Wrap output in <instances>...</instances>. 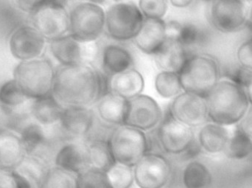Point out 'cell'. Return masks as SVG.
Returning <instances> with one entry per match:
<instances>
[{"mask_svg": "<svg viewBox=\"0 0 252 188\" xmlns=\"http://www.w3.org/2000/svg\"><path fill=\"white\" fill-rule=\"evenodd\" d=\"M238 59L241 66L252 71V38L240 46Z\"/></svg>", "mask_w": 252, "mask_h": 188, "instance_id": "cell-39", "label": "cell"}, {"mask_svg": "<svg viewBox=\"0 0 252 188\" xmlns=\"http://www.w3.org/2000/svg\"><path fill=\"white\" fill-rule=\"evenodd\" d=\"M240 128L252 139V106L249 108L244 118L240 121Z\"/></svg>", "mask_w": 252, "mask_h": 188, "instance_id": "cell-41", "label": "cell"}, {"mask_svg": "<svg viewBox=\"0 0 252 188\" xmlns=\"http://www.w3.org/2000/svg\"><path fill=\"white\" fill-rule=\"evenodd\" d=\"M45 46V38L32 26L18 28L9 40L12 56L22 62L39 59L44 53Z\"/></svg>", "mask_w": 252, "mask_h": 188, "instance_id": "cell-15", "label": "cell"}, {"mask_svg": "<svg viewBox=\"0 0 252 188\" xmlns=\"http://www.w3.org/2000/svg\"><path fill=\"white\" fill-rule=\"evenodd\" d=\"M167 39V24L163 19L145 18L141 30L133 41L142 53L154 56L164 47Z\"/></svg>", "mask_w": 252, "mask_h": 188, "instance_id": "cell-16", "label": "cell"}, {"mask_svg": "<svg viewBox=\"0 0 252 188\" xmlns=\"http://www.w3.org/2000/svg\"><path fill=\"white\" fill-rule=\"evenodd\" d=\"M155 89L161 97L166 99L175 98L183 93L179 73L161 71L155 78Z\"/></svg>", "mask_w": 252, "mask_h": 188, "instance_id": "cell-32", "label": "cell"}, {"mask_svg": "<svg viewBox=\"0 0 252 188\" xmlns=\"http://www.w3.org/2000/svg\"><path fill=\"white\" fill-rule=\"evenodd\" d=\"M100 62L103 72L111 76L134 66V59L131 52L118 44H108L100 52Z\"/></svg>", "mask_w": 252, "mask_h": 188, "instance_id": "cell-19", "label": "cell"}, {"mask_svg": "<svg viewBox=\"0 0 252 188\" xmlns=\"http://www.w3.org/2000/svg\"><path fill=\"white\" fill-rule=\"evenodd\" d=\"M167 24L169 36L177 39L187 50L189 47L199 45L205 39V34L201 28L194 24H181L175 22Z\"/></svg>", "mask_w": 252, "mask_h": 188, "instance_id": "cell-27", "label": "cell"}, {"mask_svg": "<svg viewBox=\"0 0 252 188\" xmlns=\"http://www.w3.org/2000/svg\"><path fill=\"white\" fill-rule=\"evenodd\" d=\"M28 156L20 135L0 129V169L14 170Z\"/></svg>", "mask_w": 252, "mask_h": 188, "instance_id": "cell-17", "label": "cell"}, {"mask_svg": "<svg viewBox=\"0 0 252 188\" xmlns=\"http://www.w3.org/2000/svg\"><path fill=\"white\" fill-rule=\"evenodd\" d=\"M103 94L101 75L90 65L56 69L52 95L63 108H90Z\"/></svg>", "mask_w": 252, "mask_h": 188, "instance_id": "cell-1", "label": "cell"}, {"mask_svg": "<svg viewBox=\"0 0 252 188\" xmlns=\"http://www.w3.org/2000/svg\"><path fill=\"white\" fill-rule=\"evenodd\" d=\"M44 136V131L39 124H28L22 128L20 137L28 155H32L43 144L45 139Z\"/></svg>", "mask_w": 252, "mask_h": 188, "instance_id": "cell-35", "label": "cell"}, {"mask_svg": "<svg viewBox=\"0 0 252 188\" xmlns=\"http://www.w3.org/2000/svg\"><path fill=\"white\" fill-rule=\"evenodd\" d=\"M63 107L53 95L34 99L31 106V114L41 125H48L60 121Z\"/></svg>", "mask_w": 252, "mask_h": 188, "instance_id": "cell-25", "label": "cell"}, {"mask_svg": "<svg viewBox=\"0 0 252 188\" xmlns=\"http://www.w3.org/2000/svg\"><path fill=\"white\" fill-rule=\"evenodd\" d=\"M111 188H130L134 183L133 167L115 162L106 171Z\"/></svg>", "mask_w": 252, "mask_h": 188, "instance_id": "cell-33", "label": "cell"}, {"mask_svg": "<svg viewBox=\"0 0 252 188\" xmlns=\"http://www.w3.org/2000/svg\"><path fill=\"white\" fill-rule=\"evenodd\" d=\"M50 0H16L18 7L25 12L32 13L40 6Z\"/></svg>", "mask_w": 252, "mask_h": 188, "instance_id": "cell-40", "label": "cell"}, {"mask_svg": "<svg viewBox=\"0 0 252 188\" xmlns=\"http://www.w3.org/2000/svg\"><path fill=\"white\" fill-rule=\"evenodd\" d=\"M32 27L46 40L53 41L69 33V11L58 0H50L32 13Z\"/></svg>", "mask_w": 252, "mask_h": 188, "instance_id": "cell-9", "label": "cell"}, {"mask_svg": "<svg viewBox=\"0 0 252 188\" xmlns=\"http://www.w3.org/2000/svg\"><path fill=\"white\" fill-rule=\"evenodd\" d=\"M87 149L90 169L106 172L115 162L107 142H93L87 144Z\"/></svg>", "mask_w": 252, "mask_h": 188, "instance_id": "cell-29", "label": "cell"}, {"mask_svg": "<svg viewBox=\"0 0 252 188\" xmlns=\"http://www.w3.org/2000/svg\"><path fill=\"white\" fill-rule=\"evenodd\" d=\"M158 140L166 153L178 155L192 148L195 137L191 127L175 119L168 112L158 129Z\"/></svg>", "mask_w": 252, "mask_h": 188, "instance_id": "cell-14", "label": "cell"}, {"mask_svg": "<svg viewBox=\"0 0 252 188\" xmlns=\"http://www.w3.org/2000/svg\"><path fill=\"white\" fill-rule=\"evenodd\" d=\"M39 188H78V174L57 166L49 168Z\"/></svg>", "mask_w": 252, "mask_h": 188, "instance_id": "cell-31", "label": "cell"}, {"mask_svg": "<svg viewBox=\"0 0 252 188\" xmlns=\"http://www.w3.org/2000/svg\"><path fill=\"white\" fill-rule=\"evenodd\" d=\"M249 22L252 25V6L250 9V13H248Z\"/></svg>", "mask_w": 252, "mask_h": 188, "instance_id": "cell-45", "label": "cell"}, {"mask_svg": "<svg viewBox=\"0 0 252 188\" xmlns=\"http://www.w3.org/2000/svg\"><path fill=\"white\" fill-rule=\"evenodd\" d=\"M133 168L134 183L139 188H163L171 174L167 159L157 154L147 153Z\"/></svg>", "mask_w": 252, "mask_h": 188, "instance_id": "cell-11", "label": "cell"}, {"mask_svg": "<svg viewBox=\"0 0 252 188\" xmlns=\"http://www.w3.org/2000/svg\"><path fill=\"white\" fill-rule=\"evenodd\" d=\"M143 15L131 1H118L106 10L105 31L117 41L133 40L139 33L143 24Z\"/></svg>", "mask_w": 252, "mask_h": 188, "instance_id": "cell-6", "label": "cell"}, {"mask_svg": "<svg viewBox=\"0 0 252 188\" xmlns=\"http://www.w3.org/2000/svg\"><path fill=\"white\" fill-rule=\"evenodd\" d=\"M0 188H28L13 170L0 169Z\"/></svg>", "mask_w": 252, "mask_h": 188, "instance_id": "cell-38", "label": "cell"}, {"mask_svg": "<svg viewBox=\"0 0 252 188\" xmlns=\"http://www.w3.org/2000/svg\"><path fill=\"white\" fill-rule=\"evenodd\" d=\"M161 119V108L153 97L141 94L127 100L124 125L149 131L159 124Z\"/></svg>", "mask_w": 252, "mask_h": 188, "instance_id": "cell-12", "label": "cell"}, {"mask_svg": "<svg viewBox=\"0 0 252 188\" xmlns=\"http://www.w3.org/2000/svg\"><path fill=\"white\" fill-rule=\"evenodd\" d=\"M113 1H116V2H118V1H124V0H113Z\"/></svg>", "mask_w": 252, "mask_h": 188, "instance_id": "cell-47", "label": "cell"}, {"mask_svg": "<svg viewBox=\"0 0 252 188\" xmlns=\"http://www.w3.org/2000/svg\"><path fill=\"white\" fill-rule=\"evenodd\" d=\"M252 139L239 126L230 130L229 138L223 152L229 159H242L251 155Z\"/></svg>", "mask_w": 252, "mask_h": 188, "instance_id": "cell-28", "label": "cell"}, {"mask_svg": "<svg viewBox=\"0 0 252 188\" xmlns=\"http://www.w3.org/2000/svg\"><path fill=\"white\" fill-rule=\"evenodd\" d=\"M28 99L14 79L0 87V104L4 107L13 109L22 106Z\"/></svg>", "mask_w": 252, "mask_h": 188, "instance_id": "cell-34", "label": "cell"}, {"mask_svg": "<svg viewBox=\"0 0 252 188\" xmlns=\"http://www.w3.org/2000/svg\"><path fill=\"white\" fill-rule=\"evenodd\" d=\"M179 75L183 92L207 98L219 82L220 69L211 56L192 55Z\"/></svg>", "mask_w": 252, "mask_h": 188, "instance_id": "cell-3", "label": "cell"}, {"mask_svg": "<svg viewBox=\"0 0 252 188\" xmlns=\"http://www.w3.org/2000/svg\"><path fill=\"white\" fill-rule=\"evenodd\" d=\"M202 1H215V0H202Z\"/></svg>", "mask_w": 252, "mask_h": 188, "instance_id": "cell-46", "label": "cell"}, {"mask_svg": "<svg viewBox=\"0 0 252 188\" xmlns=\"http://www.w3.org/2000/svg\"><path fill=\"white\" fill-rule=\"evenodd\" d=\"M47 170L39 159L29 155L13 170L28 188H39Z\"/></svg>", "mask_w": 252, "mask_h": 188, "instance_id": "cell-26", "label": "cell"}, {"mask_svg": "<svg viewBox=\"0 0 252 188\" xmlns=\"http://www.w3.org/2000/svg\"><path fill=\"white\" fill-rule=\"evenodd\" d=\"M230 130L226 125L211 123L201 126L198 135L200 147L210 154L223 152Z\"/></svg>", "mask_w": 252, "mask_h": 188, "instance_id": "cell-24", "label": "cell"}, {"mask_svg": "<svg viewBox=\"0 0 252 188\" xmlns=\"http://www.w3.org/2000/svg\"><path fill=\"white\" fill-rule=\"evenodd\" d=\"M182 181L185 188H208L211 185L212 176L204 164L194 161L184 169Z\"/></svg>", "mask_w": 252, "mask_h": 188, "instance_id": "cell-30", "label": "cell"}, {"mask_svg": "<svg viewBox=\"0 0 252 188\" xmlns=\"http://www.w3.org/2000/svg\"><path fill=\"white\" fill-rule=\"evenodd\" d=\"M246 93H247V97H248L250 103L252 105V76L251 79L247 84V87H245Z\"/></svg>", "mask_w": 252, "mask_h": 188, "instance_id": "cell-43", "label": "cell"}, {"mask_svg": "<svg viewBox=\"0 0 252 188\" xmlns=\"http://www.w3.org/2000/svg\"><path fill=\"white\" fill-rule=\"evenodd\" d=\"M169 112L175 119L191 128L202 126L210 119L206 98L186 92L173 99Z\"/></svg>", "mask_w": 252, "mask_h": 188, "instance_id": "cell-13", "label": "cell"}, {"mask_svg": "<svg viewBox=\"0 0 252 188\" xmlns=\"http://www.w3.org/2000/svg\"><path fill=\"white\" fill-rule=\"evenodd\" d=\"M206 100L209 118L226 126L240 123L250 108L245 89L228 80L219 81Z\"/></svg>", "mask_w": 252, "mask_h": 188, "instance_id": "cell-2", "label": "cell"}, {"mask_svg": "<svg viewBox=\"0 0 252 188\" xmlns=\"http://www.w3.org/2000/svg\"><path fill=\"white\" fill-rule=\"evenodd\" d=\"M210 22L224 33L239 31L247 23L248 11L244 0H215L210 10Z\"/></svg>", "mask_w": 252, "mask_h": 188, "instance_id": "cell-10", "label": "cell"}, {"mask_svg": "<svg viewBox=\"0 0 252 188\" xmlns=\"http://www.w3.org/2000/svg\"><path fill=\"white\" fill-rule=\"evenodd\" d=\"M78 1H85V2L93 3V4H98V5H103L106 4L107 0H78Z\"/></svg>", "mask_w": 252, "mask_h": 188, "instance_id": "cell-44", "label": "cell"}, {"mask_svg": "<svg viewBox=\"0 0 252 188\" xmlns=\"http://www.w3.org/2000/svg\"><path fill=\"white\" fill-rule=\"evenodd\" d=\"M78 188H111L106 172L89 169L78 174Z\"/></svg>", "mask_w": 252, "mask_h": 188, "instance_id": "cell-36", "label": "cell"}, {"mask_svg": "<svg viewBox=\"0 0 252 188\" xmlns=\"http://www.w3.org/2000/svg\"><path fill=\"white\" fill-rule=\"evenodd\" d=\"M55 71L50 61L36 59L21 62L15 68L13 79L29 99L52 94Z\"/></svg>", "mask_w": 252, "mask_h": 188, "instance_id": "cell-4", "label": "cell"}, {"mask_svg": "<svg viewBox=\"0 0 252 188\" xmlns=\"http://www.w3.org/2000/svg\"><path fill=\"white\" fill-rule=\"evenodd\" d=\"M107 143L115 162L130 167H134L148 152L144 131L128 125L117 126Z\"/></svg>", "mask_w": 252, "mask_h": 188, "instance_id": "cell-7", "label": "cell"}, {"mask_svg": "<svg viewBox=\"0 0 252 188\" xmlns=\"http://www.w3.org/2000/svg\"><path fill=\"white\" fill-rule=\"evenodd\" d=\"M127 100L111 92L103 93L97 100L96 110L103 122L111 125H124Z\"/></svg>", "mask_w": 252, "mask_h": 188, "instance_id": "cell-23", "label": "cell"}, {"mask_svg": "<svg viewBox=\"0 0 252 188\" xmlns=\"http://www.w3.org/2000/svg\"><path fill=\"white\" fill-rule=\"evenodd\" d=\"M108 91L128 100L142 94L145 88L143 76L134 68L109 76Z\"/></svg>", "mask_w": 252, "mask_h": 188, "instance_id": "cell-18", "label": "cell"}, {"mask_svg": "<svg viewBox=\"0 0 252 188\" xmlns=\"http://www.w3.org/2000/svg\"><path fill=\"white\" fill-rule=\"evenodd\" d=\"M59 123L66 132L82 137L87 135L93 128L94 114L90 108H63Z\"/></svg>", "mask_w": 252, "mask_h": 188, "instance_id": "cell-21", "label": "cell"}, {"mask_svg": "<svg viewBox=\"0 0 252 188\" xmlns=\"http://www.w3.org/2000/svg\"><path fill=\"white\" fill-rule=\"evenodd\" d=\"M138 7L145 19H162L167 13V0H139Z\"/></svg>", "mask_w": 252, "mask_h": 188, "instance_id": "cell-37", "label": "cell"}, {"mask_svg": "<svg viewBox=\"0 0 252 188\" xmlns=\"http://www.w3.org/2000/svg\"><path fill=\"white\" fill-rule=\"evenodd\" d=\"M50 47L53 57L62 66H91L100 53L97 41L84 42L69 33L50 41Z\"/></svg>", "mask_w": 252, "mask_h": 188, "instance_id": "cell-8", "label": "cell"}, {"mask_svg": "<svg viewBox=\"0 0 252 188\" xmlns=\"http://www.w3.org/2000/svg\"><path fill=\"white\" fill-rule=\"evenodd\" d=\"M189 56L188 50L177 39L168 35L164 47L154 56V62L161 71L179 73Z\"/></svg>", "mask_w": 252, "mask_h": 188, "instance_id": "cell-20", "label": "cell"}, {"mask_svg": "<svg viewBox=\"0 0 252 188\" xmlns=\"http://www.w3.org/2000/svg\"><path fill=\"white\" fill-rule=\"evenodd\" d=\"M69 34L84 42L97 41L105 31L106 11L102 6L76 1L69 11Z\"/></svg>", "mask_w": 252, "mask_h": 188, "instance_id": "cell-5", "label": "cell"}, {"mask_svg": "<svg viewBox=\"0 0 252 188\" xmlns=\"http://www.w3.org/2000/svg\"><path fill=\"white\" fill-rule=\"evenodd\" d=\"M56 166L76 174L90 169L87 144L70 143L63 146L56 155Z\"/></svg>", "mask_w": 252, "mask_h": 188, "instance_id": "cell-22", "label": "cell"}, {"mask_svg": "<svg viewBox=\"0 0 252 188\" xmlns=\"http://www.w3.org/2000/svg\"><path fill=\"white\" fill-rule=\"evenodd\" d=\"M170 4L177 8H185L192 4L193 0H168Z\"/></svg>", "mask_w": 252, "mask_h": 188, "instance_id": "cell-42", "label": "cell"}, {"mask_svg": "<svg viewBox=\"0 0 252 188\" xmlns=\"http://www.w3.org/2000/svg\"><path fill=\"white\" fill-rule=\"evenodd\" d=\"M251 156H252V154H251Z\"/></svg>", "mask_w": 252, "mask_h": 188, "instance_id": "cell-48", "label": "cell"}]
</instances>
